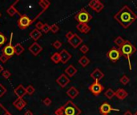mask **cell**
<instances>
[{"mask_svg": "<svg viewBox=\"0 0 137 115\" xmlns=\"http://www.w3.org/2000/svg\"><path fill=\"white\" fill-rule=\"evenodd\" d=\"M114 19L124 29H128L137 19V14L128 5H124L114 15Z\"/></svg>", "mask_w": 137, "mask_h": 115, "instance_id": "obj_1", "label": "cell"}, {"mask_svg": "<svg viewBox=\"0 0 137 115\" xmlns=\"http://www.w3.org/2000/svg\"><path fill=\"white\" fill-rule=\"evenodd\" d=\"M82 110L76 106L71 100L67 102L55 111V115H80Z\"/></svg>", "mask_w": 137, "mask_h": 115, "instance_id": "obj_2", "label": "cell"}, {"mask_svg": "<svg viewBox=\"0 0 137 115\" xmlns=\"http://www.w3.org/2000/svg\"><path fill=\"white\" fill-rule=\"evenodd\" d=\"M119 50L121 53V56H124L128 60L129 63V68L130 70L131 69V62H130V57L136 51V48L135 46L128 40H126L125 43L124 45H122Z\"/></svg>", "mask_w": 137, "mask_h": 115, "instance_id": "obj_3", "label": "cell"}, {"mask_svg": "<svg viewBox=\"0 0 137 115\" xmlns=\"http://www.w3.org/2000/svg\"><path fill=\"white\" fill-rule=\"evenodd\" d=\"M75 19L79 23H87L92 19L91 15L85 8H82L77 14L75 15Z\"/></svg>", "mask_w": 137, "mask_h": 115, "instance_id": "obj_4", "label": "cell"}, {"mask_svg": "<svg viewBox=\"0 0 137 115\" xmlns=\"http://www.w3.org/2000/svg\"><path fill=\"white\" fill-rule=\"evenodd\" d=\"M18 14L19 15V19H18V26L19 29L21 30H26L27 29L30 25H31L34 21L33 19L31 20L30 19V18H29L27 15L26 14H22L21 13H18Z\"/></svg>", "mask_w": 137, "mask_h": 115, "instance_id": "obj_5", "label": "cell"}, {"mask_svg": "<svg viewBox=\"0 0 137 115\" xmlns=\"http://www.w3.org/2000/svg\"><path fill=\"white\" fill-rule=\"evenodd\" d=\"M13 36L14 34L13 32L10 34V41L8 42L7 45H6V46L3 47V54L6 56H7L9 58H10L12 56H14V46H12V39H13Z\"/></svg>", "mask_w": 137, "mask_h": 115, "instance_id": "obj_6", "label": "cell"}, {"mask_svg": "<svg viewBox=\"0 0 137 115\" xmlns=\"http://www.w3.org/2000/svg\"><path fill=\"white\" fill-rule=\"evenodd\" d=\"M106 55L110 61H112L113 62H116L119 59V58L121 56V53L119 49H117L115 47H112L108 51V52L107 53Z\"/></svg>", "mask_w": 137, "mask_h": 115, "instance_id": "obj_7", "label": "cell"}, {"mask_svg": "<svg viewBox=\"0 0 137 115\" xmlns=\"http://www.w3.org/2000/svg\"><path fill=\"white\" fill-rule=\"evenodd\" d=\"M103 90L104 88L103 85L99 83V81H94L92 84L89 86V90L95 96H99Z\"/></svg>", "mask_w": 137, "mask_h": 115, "instance_id": "obj_8", "label": "cell"}, {"mask_svg": "<svg viewBox=\"0 0 137 115\" xmlns=\"http://www.w3.org/2000/svg\"><path fill=\"white\" fill-rule=\"evenodd\" d=\"M99 112L101 114L104 115V114H108L109 113H111L112 111H118V109H115L112 107V106L107 102H104L103 103H102L99 108Z\"/></svg>", "mask_w": 137, "mask_h": 115, "instance_id": "obj_9", "label": "cell"}, {"mask_svg": "<svg viewBox=\"0 0 137 115\" xmlns=\"http://www.w3.org/2000/svg\"><path fill=\"white\" fill-rule=\"evenodd\" d=\"M28 50H29V51L34 56H37L43 51V47L38 42H33L31 45H30L28 47Z\"/></svg>", "mask_w": 137, "mask_h": 115, "instance_id": "obj_10", "label": "cell"}, {"mask_svg": "<svg viewBox=\"0 0 137 115\" xmlns=\"http://www.w3.org/2000/svg\"><path fill=\"white\" fill-rule=\"evenodd\" d=\"M68 42L74 49H76L80 46V45L83 43V39H81L77 34H75L74 36L68 40Z\"/></svg>", "mask_w": 137, "mask_h": 115, "instance_id": "obj_11", "label": "cell"}, {"mask_svg": "<svg viewBox=\"0 0 137 115\" xmlns=\"http://www.w3.org/2000/svg\"><path fill=\"white\" fill-rule=\"evenodd\" d=\"M56 83L62 88H64L70 83V78L65 74H62L56 79Z\"/></svg>", "mask_w": 137, "mask_h": 115, "instance_id": "obj_12", "label": "cell"}, {"mask_svg": "<svg viewBox=\"0 0 137 115\" xmlns=\"http://www.w3.org/2000/svg\"><path fill=\"white\" fill-rule=\"evenodd\" d=\"M90 77L92 78L95 81H99L104 77V74L99 68H96L93 70V72L90 74Z\"/></svg>", "mask_w": 137, "mask_h": 115, "instance_id": "obj_13", "label": "cell"}, {"mask_svg": "<svg viewBox=\"0 0 137 115\" xmlns=\"http://www.w3.org/2000/svg\"><path fill=\"white\" fill-rule=\"evenodd\" d=\"M59 55L61 58V62L64 64H66L71 58V54L67 50H65V49H64V50H62L59 52Z\"/></svg>", "mask_w": 137, "mask_h": 115, "instance_id": "obj_14", "label": "cell"}, {"mask_svg": "<svg viewBox=\"0 0 137 115\" xmlns=\"http://www.w3.org/2000/svg\"><path fill=\"white\" fill-rule=\"evenodd\" d=\"M14 94L18 97V98H23L27 94L26 88H24L23 86L20 84L14 90Z\"/></svg>", "mask_w": 137, "mask_h": 115, "instance_id": "obj_15", "label": "cell"}, {"mask_svg": "<svg viewBox=\"0 0 137 115\" xmlns=\"http://www.w3.org/2000/svg\"><path fill=\"white\" fill-rule=\"evenodd\" d=\"M13 106L18 110H22L27 106V102L23 100V98H17V99L13 102Z\"/></svg>", "mask_w": 137, "mask_h": 115, "instance_id": "obj_16", "label": "cell"}, {"mask_svg": "<svg viewBox=\"0 0 137 115\" xmlns=\"http://www.w3.org/2000/svg\"><path fill=\"white\" fill-rule=\"evenodd\" d=\"M80 94V91L79 90L75 87V86H71L67 90V95L71 97V99H75V98L77 97Z\"/></svg>", "mask_w": 137, "mask_h": 115, "instance_id": "obj_17", "label": "cell"}, {"mask_svg": "<svg viewBox=\"0 0 137 115\" xmlns=\"http://www.w3.org/2000/svg\"><path fill=\"white\" fill-rule=\"evenodd\" d=\"M19 1V0H17V1H15L14 3H12V5H10L9 7V8L7 10V13L8 14L9 16H10V17H13V16H14L15 14H18L19 11L18 10L16 9V7H15V5H16Z\"/></svg>", "mask_w": 137, "mask_h": 115, "instance_id": "obj_18", "label": "cell"}, {"mask_svg": "<svg viewBox=\"0 0 137 115\" xmlns=\"http://www.w3.org/2000/svg\"><path fill=\"white\" fill-rule=\"evenodd\" d=\"M76 29H77L80 32L83 33V34H88L91 30L90 26H88L87 23H79L76 26Z\"/></svg>", "mask_w": 137, "mask_h": 115, "instance_id": "obj_19", "label": "cell"}, {"mask_svg": "<svg viewBox=\"0 0 137 115\" xmlns=\"http://www.w3.org/2000/svg\"><path fill=\"white\" fill-rule=\"evenodd\" d=\"M128 92L123 89V88H119L116 91H115V97L119 100H124L128 96Z\"/></svg>", "mask_w": 137, "mask_h": 115, "instance_id": "obj_20", "label": "cell"}, {"mask_svg": "<svg viewBox=\"0 0 137 115\" xmlns=\"http://www.w3.org/2000/svg\"><path fill=\"white\" fill-rule=\"evenodd\" d=\"M41 36H42V32L40 30L35 29V28L34 30H32L30 33V37L35 42L39 40L41 38Z\"/></svg>", "mask_w": 137, "mask_h": 115, "instance_id": "obj_21", "label": "cell"}, {"mask_svg": "<svg viewBox=\"0 0 137 115\" xmlns=\"http://www.w3.org/2000/svg\"><path fill=\"white\" fill-rule=\"evenodd\" d=\"M77 69H76L73 65H69L68 67L65 69V74L66 75L69 77H73L76 73H77Z\"/></svg>", "mask_w": 137, "mask_h": 115, "instance_id": "obj_22", "label": "cell"}, {"mask_svg": "<svg viewBox=\"0 0 137 115\" xmlns=\"http://www.w3.org/2000/svg\"><path fill=\"white\" fill-rule=\"evenodd\" d=\"M14 54H16L18 56L22 54L23 52L24 51V47L20 43H18L15 46H14Z\"/></svg>", "mask_w": 137, "mask_h": 115, "instance_id": "obj_23", "label": "cell"}, {"mask_svg": "<svg viewBox=\"0 0 137 115\" xmlns=\"http://www.w3.org/2000/svg\"><path fill=\"white\" fill-rule=\"evenodd\" d=\"M79 63L82 65L83 67H86L87 65H88V64L90 63V59L86 56V55H83L82 56L80 59H79Z\"/></svg>", "mask_w": 137, "mask_h": 115, "instance_id": "obj_24", "label": "cell"}, {"mask_svg": "<svg viewBox=\"0 0 137 115\" xmlns=\"http://www.w3.org/2000/svg\"><path fill=\"white\" fill-rule=\"evenodd\" d=\"M39 5L42 7L43 10H46L50 7L51 3L48 0H40V1H39Z\"/></svg>", "mask_w": 137, "mask_h": 115, "instance_id": "obj_25", "label": "cell"}, {"mask_svg": "<svg viewBox=\"0 0 137 115\" xmlns=\"http://www.w3.org/2000/svg\"><path fill=\"white\" fill-rule=\"evenodd\" d=\"M104 95L107 97V98H108V99H112L113 97L115 96V92L112 89L109 88V89H108V90H106Z\"/></svg>", "mask_w": 137, "mask_h": 115, "instance_id": "obj_26", "label": "cell"}, {"mask_svg": "<svg viewBox=\"0 0 137 115\" xmlns=\"http://www.w3.org/2000/svg\"><path fill=\"white\" fill-rule=\"evenodd\" d=\"M51 60L55 63V64H58L61 62V58H60V55H59V53L58 52H55L51 56Z\"/></svg>", "mask_w": 137, "mask_h": 115, "instance_id": "obj_27", "label": "cell"}, {"mask_svg": "<svg viewBox=\"0 0 137 115\" xmlns=\"http://www.w3.org/2000/svg\"><path fill=\"white\" fill-rule=\"evenodd\" d=\"M125 42H126V40H125L124 39L122 38L121 36H118V37L115 38V40H114V43H115V45H117L119 47H120L122 45H124V44L125 43Z\"/></svg>", "mask_w": 137, "mask_h": 115, "instance_id": "obj_28", "label": "cell"}, {"mask_svg": "<svg viewBox=\"0 0 137 115\" xmlns=\"http://www.w3.org/2000/svg\"><path fill=\"white\" fill-rule=\"evenodd\" d=\"M0 115H12L7 109V108L0 103Z\"/></svg>", "mask_w": 137, "mask_h": 115, "instance_id": "obj_29", "label": "cell"}, {"mask_svg": "<svg viewBox=\"0 0 137 115\" xmlns=\"http://www.w3.org/2000/svg\"><path fill=\"white\" fill-rule=\"evenodd\" d=\"M99 2H100L99 0H91V1H90L89 3H88V7H89L90 8H91L92 10H95L96 7H97L98 3H99Z\"/></svg>", "mask_w": 137, "mask_h": 115, "instance_id": "obj_30", "label": "cell"}, {"mask_svg": "<svg viewBox=\"0 0 137 115\" xmlns=\"http://www.w3.org/2000/svg\"><path fill=\"white\" fill-rule=\"evenodd\" d=\"M119 81H120V83H122L123 85L126 86V85L128 84V83L130 81V79H129V78L127 75H123V76L120 78Z\"/></svg>", "mask_w": 137, "mask_h": 115, "instance_id": "obj_31", "label": "cell"}, {"mask_svg": "<svg viewBox=\"0 0 137 115\" xmlns=\"http://www.w3.org/2000/svg\"><path fill=\"white\" fill-rule=\"evenodd\" d=\"M35 90L34 86H31V85L27 86V88H26V92H27V94H29V95H32V94L35 93Z\"/></svg>", "mask_w": 137, "mask_h": 115, "instance_id": "obj_32", "label": "cell"}, {"mask_svg": "<svg viewBox=\"0 0 137 115\" xmlns=\"http://www.w3.org/2000/svg\"><path fill=\"white\" fill-rule=\"evenodd\" d=\"M7 42L6 36L3 34L2 32H0V46H3Z\"/></svg>", "mask_w": 137, "mask_h": 115, "instance_id": "obj_33", "label": "cell"}, {"mask_svg": "<svg viewBox=\"0 0 137 115\" xmlns=\"http://www.w3.org/2000/svg\"><path fill=\"white\" fill-rule=\"evenodd\" d=\"M42 31L44 33V34H48L49 31H51V26L48 25V23H44L43 27L42 29Z\"/></svg>", "mask_w": 137, "mask_h": 115, "instance_id": "obj_34", "label": "cell"}, {"mask_svg": "<svg viewBox=\"0 0 137 115\" xmlns=\"http://www.w3.org/2000/svg\"><path fill=\"white\" fill-rule=\"evenodd\" d=\"M80 51L83 54H86L88 51H89V47L87 46V45H82L80 48Z\"/></svg>", "mask_w": 137, "mask_h": 115, "instance_id": "obj_35", "label": "cell"}, {"mask_svg": "<svg viewBox=\"0 0 137 115\" xmlns=\"http://www.w3.org/2000/svg\"><path fill=\"white\" fill-rule=\"evenodd\" d=\"M7 88L3 84L0 83V97H2L7 93Z\"/></svg>", "mask_w": 137, "mask_h": 115, "instance_id": "obj_36", "label": "cell"}, {"mask_svg": "<svg viewBox=\"0 0 137 115\" xmlns=\"http://www.w3.org/2000/svg\"><path fill=\"white\" fill-rule=\"evenodd\" d=\"M59 30V27L57 24H53L51 26V31L53 34H56V33Z\"/></svg>", "mask_w": 137, "mask_h": 115, "instance_id": "obj_37", "label": "cell"}, {"mask_svg": "<svg viewBox=\"0 0 137 115\" xmlns=\"http://www.w3.org/2000/svg\"><path fill=\"white\" fill-rule=\"evenodd\" d=\"M2 75H3V77L4 78H6V79H8L10 77V75H11V73L8 70H4L3 72H2Z\"/></svg>", "mask_w": 137, "mask_h": 115, "instance_id": "obj_38", "label": "cell"}, {"mask_svg": "<svg viewBox=\"0 0 137 115\" xmlns=\"http://www.w3.org/2000/svg\"><path fill=\"white\" fill-rule=\"evenodd\" d=\"M52 46L58 50V49H59L61 46H62V42H61L60 41H59V40H56V41H55V42L52 43Z\"/></svg>", "mask_w": 137, "mask_h": 115, "instance_id": "obj_39", "label": "cell"}, {"mask_svg": "<svg viewBox=\"0 0 137 115\" xmlns=\"http://www.w3.org/2000/svg\"><path fill=\"white\" fill-rule=\"evenodd\" d=\"M104 8V5L101 3V2H99V3H98V5H97V7H96V9H95V11H96L97 13H99Z\"/></svg>", "mask_w": 137, "mask_h": 115, "instance_id": "obj_40", "label": "cell"}, {"mask_svg": "<svg viewBox=\"0 0 137 115\" xmlns=\"http://www.w3.org/2000/svg\"><path fill=\"white\" fill-rule=\"evenodd\" d=\"M9 59H10V58H9L7 56L4 55L3 54H2L1 55H0V61H1L3 63H6Z\"/></svg>", "mask_w": 137, "mask_h": 115, "instance_id": "obj_41", "label": "cell"}, {"mask_svg": "<svg viewBox=\"0 0 137 115\" xmlns=\"http://www.w3.org/2000/svg\"><path fill=\"white\" fill-rule=\"evenodd\" d=\"M43 104H44L46 106H51V100L50 99L49 97H46L45 99L43 101Z\"/></svg>", "mask_w": 137, "mask_h": 115, "instance_id": "obj_42", "label": "cell"}, {"mask_svg": "<svg viewBox=\"0 0 137 115\" xmlns=\"http://www.w3.org/2000/svg\"><path fill=\"white\" fill-rule=\"evenodd\" d=\"M43 27V23L42 22H38L35 24V29H37L39 30H42Z\"/></svg>", "mask_w": 137, "mask_h": 115, "instance_id": "obj_43", "label": "cell"}, {"mask_svg": "<svg viewBox=\"0 0 137 115\" xmlns=\"http://www.w3.org/2000/svg\"><path fill=\"white\" fill-rule=\"evenodd\" d=\"M74 35H75V33H73L72 31H68L67 34H66V38L67 39V40H69V39H71L73 36H74Z\"/></svg>", "mask_w": 137, "mask_h": 115, "instance_id": "obj_44", "label": "cell"}, {"mask_svg": "<svg viewBox=\"0 0 137 115\" xmlns=\"http://www.w3.org/2000/svg\"><path fill=\"white\" fill-rule=\"evenodd\" d=\"M24 115H33V112H32L31 110L28 109V110H27V111L25 112Z\"/></svg>", "mask_w": 137, "mask_h": 115, "instance_id": "obj_45", "label": "cell"}, {"mask_svg": "<svg viewBox=\"0 0 137 115\" xmlns=\"http://www.w3.org/2000/svg\"><path fill=\"white\" fill-rule=\"evenodd\" d=\"M124 115H133V113H132L130 110H127V111L124 113Z\"/></svg>", "mask_w": 137, "mask_h": 115, "instance_id": "obj_46", "label": "cell"}, {"mask_svg": "<svg viewBox=\"0 0 137 115\" xmlns=\"http://www.w3.org/2000/svg\"><path fill=\"white\" fill-rule=\"evenodd\" d=\"M4 70H3V65H1V64H0V74H1L3 71Z\"/></svg>", "mask_w": 137, "mask_h": 115, "instance_id": "obj_47", "label": "cell"}, {"mask_svg": "<svg viewBox=\"0 0 137 115\" xmlns=\"http://www.w3.org/2000/svg\"><path fill=\"white\" fill-rule=\"evenodd\" d=\"M133 115H137V110H136V111L135 112V113H134Z\"/></svg>", "mask_w": 137, "mask_h": 115, "instance_id": "obj_48", "label": "cell"}, {"mask_svg": "<svg viewBox=\"0 0 137 115\" xmlns=\"http://www.w3.org/2000/svg\"><path fill=\"white\" fill-rule=\"evenodd\" d=\"M1 16H2V14H1V13H0V17H1Z\"/></svg>", "mask_w": 137, "mask_h": 115, "instance_id": "obj_49", "label": "cell"}, {"mask_svg": "<svg viewBox=\"0 0 137 115\" xmlns=\"http://www.w3.org/2000/svg\"><path fill=\"white\" fill-rule=\"evenodd\" d=\"M104 115H108V114H104Z\"/></svg>", "mask_w": 137, "mask_h": 115, "instance_id": "obj_50", "label": "cell"}, {"mask_svg": "<svg viewBox=\"0 0 137 115\" xmlns=\"http://www.w3.org/2000/svg\"><path fill=\"white\" fill-rule=\"evenodd\" d=\"M44 115H46V114H44Z\"/></svg>", "mask_w": 137, "mask_h": 115, "instance_id": "obj_51", "label": "cell"}]
</instances>
